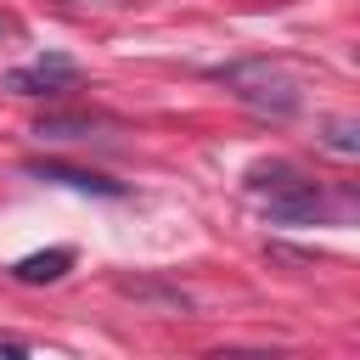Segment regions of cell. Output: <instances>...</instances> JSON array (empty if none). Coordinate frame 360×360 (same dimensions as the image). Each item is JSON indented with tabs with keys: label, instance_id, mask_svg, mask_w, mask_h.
<instances>
[{
	"label": "cell",
	"instance_id": "cell-5",
	"mask_svg": "<svg viewBox=\"0 0 360 360\" xmlns=\"http://www.w3.org/2000/svg\"><path fill=\"white\" fill-rule=\"evenodd\" d=\"M124 298H141V304H158V309H191V292H180V287H163V281H146V276H118L112 281Z\"/></svg>",
	"mask_w": 360,
	"mask_h": 360
},
{
	"label": "cell",
	"instance_id": "cell-4",
	"mask_svg": "<svg viewBox=\"0 0 360 360\" xmlns=\"http://www.w3.org/2000/svg\"><path fill=\"white\" fill-rule=\"evenodd\" d=\"M68 270H73V248H45V253L17 259V264H11V281H22V287H45V281H62Z\"/></svg>",
	"mask_w": 360,
	"mask_h": 360
},
{
	"label": "cell",
	"instance_id": "cell-1",
	"mask_svg": "<svg viewBox=\"0 0 360 360\" xmlns=\"http://www.w3.org/2000/svg\"><path fill=\"white\" fill-rule=\"evenodd\" d=\"M214 79H219L242 107H253V112H264V118H292V112L304 107L298 79H292L281 62H264V56L225 62V68H214Z\"/></svg>",
	"mask_w": 360,
	"mask_h": 360
},
{
	"label": "cell",
	"instance_id": "cell-9",
	"mask_svg": "<svg viewBox=\"0 0 360 360\" xmlns=\"http://www.w3.org/2000/svg\"><path fill=\"white\" fill-rule=\"evenodd\" d=\"M11 34H17V17H11V11H0V39H11Z\"/></svg>",
	"mask_w": 360,
	"mask_h": 360
},
{
	"label": "cell",
	"instance_id": "cell-6",
	"mask_svg": "<svg viewBox=\"0 0 360 360\" xmlns=\"http://www.w3.org/2000/svg\"><path fill=\"white\" fill-rule=\"evenodd\" d=\"M96 124H101V118H84V112H45V118L34 124V135H39V141H90Z\"/></svg>",
	"mask_w": 360,
	"mask_h": 360
},
{
	"label": "cell",
	"instance_id": "cell-8",
	"mask_svg": "<svg viewBox=\"0 0 360 360\" xmlns=\"http://www.w3.org/2000/svg\"><path fill=\"white\" fill-rule=\"evenodd\" d=\"M0 354H28V343L22 338H0Z\"/></svg>",
	"mask_w": 360,
	"mask_h": 360
},
{
	"label": "cell",
	"instance_id": "cell-2",
	"mask_svg": "<svg viewBox=\"0 0 360 360\" xmlns=\"http://www.w3.org/2000/svg\"><path fill=\"white\" fill-rule=\"evenodd\" d=\"M79 79H84V73H79V62H73V56L45 51V56H34V62H22V68L0 73V90H11V96H62V90H73Z\"/></svg>",
	"mask_w": 360,
	"mask_h": 360
},
{
	"label": "cell",
	"instance_id": "cell-7",
	"mask_svg": "<svg viewBox=\"0 0 360 360\" xmlns=\"http://www.w3.org/2000/svg\"><path fill=\"white\" fill-rule=\"evenodd\" d=\"M321 146H332V152H343V158H354V152H360V129H354L349 118H332V124L321 129Z\"/></svg>",
	"mask_w": 360,
	"mask_h": 360
},
{
	"label": "cell",
	"instance_id": "cell-3",
	"mask_svg": "<svg viewBox=\"0 0 360 360\" xmlns=\"http://www.w3.org/2000/svg\"><path fill=\"white\" fill-rule=\"evenodd\" d=\"M34 180H51V186H68V191H84V197H124L129 186L124 180H107V174H90V169H73V163H51V158H34L22 163Z\"/></svg>",
	"mask_w": 360,
	"mask_h": 360
}]
</instances>
